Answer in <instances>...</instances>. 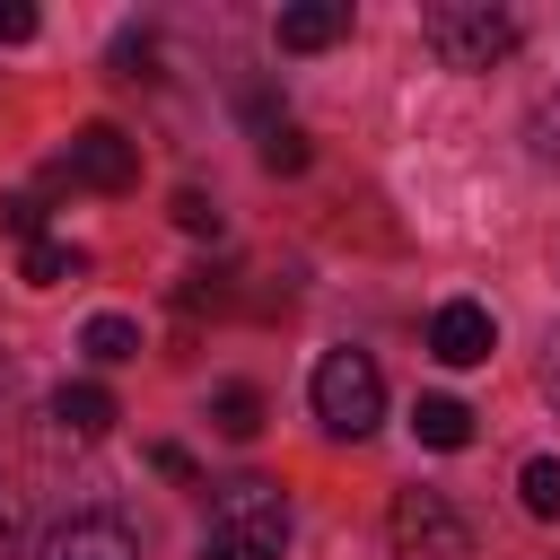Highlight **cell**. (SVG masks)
<instances>
[{"label": "cell", "instance_id": "obj_1", "mask_svg": "<svg viewBox=\"0 0 560 560\" xmlns=\"http://www.w3.org/2000/svg\"><path fill=\"white\" fill-rule=\"evenodd\" d=\"M210 542H228L236 560H280L289 551V490L245 472V481H219L210 499Z\"/></svg>", "mask_w": 560, "mask_h": 560}, {"label": "cell", "instance_id": "obj_2", "mask_svg": "<svg viewBox=\"0 0 560 560\" xmlns=\"http://www.w3.org/2000/svg\"><path fill=\"white\" fill-rule=\"evenodd\" d=\"M306 394H315L324 438H368V429L385 420V376H376V359H368V350H324Z\"/></svg>", "mask_w": 560, "mask_h": 560}, {"label": "cell", "instance_id": "obj_3", "mask_svg": "<svg viewBox=\"0 0 560 560\" xmlns=\"http://www.w3.org/2000/svg\"><path fill=\"white\" fill-rule=\"evenodd\" d=\"M420 35H429V52H438L446 70H490V61L516 52V18L490 9V0H438V9L420 18Z\"/></svg>", "mask_w": 560, "mask_h": 560}, {"label": "cell", "instance_id": "obj_4", "mask_svg": "<svg viewBox=\"0 0 560 560\" xmlns=\"http://www.w3.org/2000/svg\"><path fill=\"white\" fill-rule=\"evenodd\" d=\"M394 551L402 560H472V525L446 508V490H394Z\"/></svg>", "mask_w": 560, "mask_h": 560}, {"label": "cell", "instance_id": "obj_5", "mask_svg": "<svg viewBox=\"0 0 560 560\" xmlns=\"http://www.w3.org/2000/svg\"><path fill=\"white\" fill-rule=\"evenodd\" d=\"M52 175L79 184V192H131V184H140V149H131L114 122H79L70 149L52 158Z\"/></svg>", "mask_w": 560, "mask_h": 560}, {"label": "cell", "instance_id": "obj_6", "mask_svg": "<svg viewBox=\"0 0 560 560\" xmlns=\"http://www.w3.org/2000/svg\"><path fill=\"white\" fill-rule=\"evenodd\" d=\"M35 560H140V525L122 508H70L61 525H44Z\"/></svg>", "mask_w": 560, "mask_h": 560}, {"label": "cell", "instance_id": "obj_7", "mask_svg": "<svg viewBox=\"0 0 560 560\" xmlns=\"http://www.w3.org/2000/svg\"><path fill=\"white\" fill-rule=\"evenodd\" d=\"M499 350V324H490V306H472V298H446L438 315H429V359L438 368H481Z\"/></svg>", "mask_w": 560, "mask_h": 560}, {"label": "cell", "instance_id": "obj_8", "mask_svg": "<svg viewBox=\"0 0 560 560\" xmlns=\"http://www.w3.org/2000/svg\"><path fill=\"white\" fill-rule=\"evenodd\" d=\"M271 35H280V52H324L350 35V0H298V9H280Z\"/></svg>", "mask_w": 560, "mask_h": 560}, {"label": "cell", "instance_id": "obj_9", "mask_svg": "<svg viewBox=\"0 0 560 560\" xmlns=\"http://www.w3.org/2000/svg\"><path fill=\"white\" fill-rule=\"evenodd\" d=\"M52 420H61V438H105V429L122 420V402H114L105 385H61V394H52Z\"/></svg>", "mask_w": 560, "mask_h": 560}, {"label": "cell", "instance_id": "obj_10", "mask_svg": "<svg viewBox=\"0 0 560 560\" xmlns=\"http://www.w3.org/2000/svg\"><path fill=\"white\" fill-rule=\"evenodd\" d=\"M411 429H420V446H472V411L455 402V394H420V411H411Z\"/></svg>", "mask_w": 560, "mask_h": 560}, {"label": "cell", "instance_id": "obj_11", "mask_svg": "<svg viewBox=\"0 0 560 560\" xmlns=\"http://www.w3.org/2000/svg\"><path fill=\"white\" fill-rule=\"evenodd\" d=\"M79 262H88L79 245H61V236H35V245H26V262H18V280H26V289H61V280H79Z\"/></svg>", "mask_w": 560, "mask_h": 560}, {"label": "cell", "instance_id": "obj_12", "mask_svg": "<svg viewBox=\"0 0 560 560\" xmlns=\"http://www.w3.org/2000/svg\"><path fill=\"white\" fill-rule=\"evenodd\" d=\"M79 350H88L96 368H122V359H140V324H131V315H88Z\"/></svg>", "mask_w": 560, "mask_h": 560}, {"label": "cell", "instance_id": "obj_13", "mask_svg": "<svg viewBox=\"0 0 560 560\" xmlns=\"http://www.w3.org/2000/svg\"><path fill=\"white\" fill-rule=\"evenodd\" d=\"M210 429L245 446V438L262 429V394H254V385H219V394H210Z\"/></svg>", "mask_w": 560, "mask_h": 560}, {"label": "cell", "instance_id": "obj_14", "mask_svg": "<svg viewBox=\"0 0 560 560\" xmlns=\"http://www.w3.org/2000/svg\"><path fill=\"white\" fill-rule=\"evenodd\" d=\"M516 499H525V516H560V455H534L525 472H516Z\"/></svg>", "mask_w": 560, "mask_h": 560}, {"label": "cell", "instance_id": "obj_15", "mask_svg": "<svg viewBox=\"0 0 560 560\" xmlns=\"http://www.w3.org/2000/svg\"><path fill=\"white\" fill-rule=\"evenodd\" d=\"M525 131H534V158H542V166H560V88L534 105V122H525Z\"/></svg>", "mask_w": 560, "mask_h": 560}, {"label": "cell", "instance_id": "obj_16", "mask_svg": "<svg viewBox=\"0 0 560 560\" xmlns=\"http://www.w3.org/2000/svg\"><path fill=\"white\" fill-rule=\"evenodd\" d=\"M262 166H271V175H298V166H306V131H289V122H280V131L262 140Z\"/></svg>", "mask_w": 560, "mask_h": 560}, {"label": "cell", "instance_id": "obj_17", "mask_svg": "<svg viewBox=\"0 0 560 560\" xmlns=\"http://www.w3.org/2000/svg\"><path fill=\"white\" fill-rule=\"evenodd\" d=\"M0 228L35 245V236H44V201H35V192H9V201H0Z\"/></svg>", "mask_w": 560, "mask_h": 560}, {"label": "cell", "instance_id": "obj_18", "mask_svg": "<svg viewBox=\"0 0 560 560\" xmlns=\"http://www.w3.org/2000/svg\"><path fill=\"white\" fill-rule=\"evenodd\" d=\"M175 228L184 236H219V201L210 192H175Z\"/></svg>", "mask_w": 560, "mask_h": 560}, {"label": "cell", "instance_id": "obj_19", "mask_svg": "<svg viewBox=\"0 0 560 560\" xmlns=\"http://www.w3.org/2000/svg\"><path fill=\"white\" fill-rule=\"evenodd\" d=\"M149 61H158V44H149V35H122V44H114V79H158Z\"/></svg>", "mask_w": 560, "mask_h": 560}, {"label": "cell", "instance_id": "obj_20", "mask_svg": "<svg viewBox=\"0 0 560 560\" xmlns=\"http://www.w3.org/2000/svg\"><path fill=\"white\" fill-rule=\"evenodd\" d=\"M35 35V9L26 0H0V44H26Z\"/></svg>", "mask_w": 560, "mask_h": 560}, {"label": "cell", "instance_id": "obj_21", "mask_svg": "<svg viewBox=\"0 0 560 560\" xmlns=\"http://www.w3.org/2000/svg\"><path fill=\"white\" fill-rule=\"evenodd\" d=\"M149 464H158V472H166V481H192V455H184V446H158V455H149Z\"/></svg>", "mask_w": 560, "mask_h": 560}, {"label": "cell", "instance_id": "obj_22", "mask_svg": "<svg viewBox=\"0 0 560 560\" xmlns=\"http://www.w3.org/2000/svg\"><path fill=\"white\" fill-rule=\"evenodd\" d=\"M18 551V508H9V490H0V560Z\"/></svg>", "mask_w": 560, "mask_h": 560}, {"label": "cell", "instance_id": "obj_23", "mask_svg": "<svg viewBox=\"0 0 560 560\" xmlns=\"http://www.w3.org/2000/svg\"><path fill=\"white\" fill-rule=\"evenodd\" d=\"M201 560H236V551H228V542H201Z\"/></svg>", "mask_w": 560, "mask_h": 560}]
</instances>
